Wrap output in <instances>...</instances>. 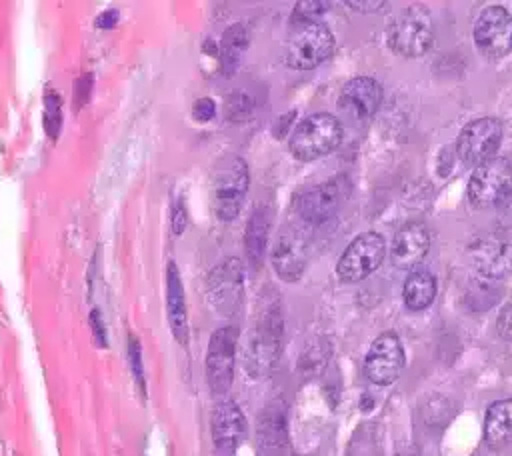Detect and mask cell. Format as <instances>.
<instances>
[{
  "label": "cell",
  "mask_w": 512,
  "mask_h": 456,
  "mask_svg": "<svg viewBox=\"0 0 512 456\" xmlns=\"http://www.w3.org/2000/svg\"><path fill=\"white\" fill-rule=\"evenodd\" d=\"M484 440L490 448H504L512 442V398L496 400L484 416Z\"/></svg>",
  "instance_id": "ffe728a7"
},
{
  "label": "cell",
  "mask_w": 512,
  "mask_h": 456,
  "mask_svg": "<svg viewBox=\"0 0 512 456\" xmlns=\"http://www.w3.org/2000/svg\"><path fill=\"white\" fill-rule=\"evenodd\" d=\"M404 348L394 332H382L372 344L364 360V374L376 386L392 384L404 368Z\"/></svg>",
  "instance_id": "5bb4252c"
},
{
  "label": "cell",
  "mask_w": 512,
  "mask_h": 456,
  "mask_svg": "<svg viewBox=\"0 0 512 456\" xmlns=\"http://www.w3.org/2000/svg\"><path fill=\"white\" fill-rule=\"evenodd\" d=\"M250 184L248 166L240 156H224L212 172V208L218 220H234L244 204V196Z\"/></svg>",
  "instance_id": "6da1fadb"
},
{
  "label": "cell",
  "mask_w": 512,
  "mask_h": 456,
  "mask_svg": "<svg viewBox=\"0 0 512 456\" xmlns=\"http://www.w3.org/2000/svg\"><path fill=\"white\" fill-rule=\"evenodd\" d=\"M470 260L486 278L498 280L508 276L512 272V236L490 232L476 238L470 246Z\"/></svg>",
  "instance_id": "9a60e30c"
},
{
  "label": "cell",
  "mask_w": 512,
  "mask_h": 456,
  "mask_svg": "<svg viewBox=\"0 0 512 456\" xmlns=\"http://www.w3.org/2000/svg\"><path fill=\"white\" fill-rule=\"evenodd\" d=\"M342 142V124L334 114L316 112L298 122L290 136V152L302 160H318Z\"/></svg>",
  "instance_id": "7a4b0ae2"
},
{
  "label": "cell",
  "mask_w": 512,
  "mask_h": 456,
  "mask_svg": "<svg viewBox=\"0 0 512 456\" xmlns=\"http://www.w3.org/2000/svg\"><path fill=\"white\" fill-rule=\"evenodd\" d=\"M216 114V104L210 98H200L192 106V116L196 122H210Z\"/></svg>",
  "instance_id": "f1b7e54d"
},
{
  "label": "cell",
  "mask_w": 512,
  "mask_h": 456,
  "mask_svg": "<svg viewBox=\"0 0 512 456\" xmlns=\"http://www.w3.org/2000/svg\"><path fill=\"white\" fill-rule=\"evenodd\" d=\"M286 442L284 418L280 410L268 408L258 418V444L268 456H280Z\"/></svg>",
  "instance_id": "603a6c76"
},
{
  "label": "cell",
  "mask_w": 512,
  "mask_h": 456,
  "mask_svg": "<svg viewBox=\"0 0 512 456\" xmlns=\"http://www.w3.org/2000/svg\"><path fill=\"white\" fill-rule=\"evenodd\" d=\"M428 248H430L428 230L418 222H410V224H404L394 234L392 246H390V260L396 268L414 270L426 256Z\"/></svg>",
  "instance_id": "e0dca14e"
},
{
  "label": "cell",
  "mask_w": 512,
  "mask_h": 456,
  "mask_svg": "<svg viewBox=\"0 0 512 456\" xmlns=\"http://www.w3.org/2000/svg\"><path fill=\"white\" fill-rule=\"evenodd\" d=\"M242 262L238 258H226L208 276V300L214 310L224 316H234L242 308Z\"/></svg>",
  "instance_id": "4fadbf2b"
},
{
  "label": "cell",
  "mask_w": 512,
  "mask_h": 456,
  "mask_svg": "<svg viewBox=\"0 0 512 456\" xmlns=\"http://www.w3.org/2000/svg\"><path fill=\"white\" fill-rule=\"evenodd\" d=\"M186 218H188V216H186L184 204H182V202H176V206H174V210H172V232H174V234H182V232L186 230V224H188Z\"/></svg>",
  "instance_id": "4dcf8cb0"
},
{
  "label": "cell",
  "mask_w": 512,
  "mask_h": 456,
  "mask_svg": "<svg viewBox=\"0 0 512 456\" xmlns=\"http://www.w3.org/2000/svg\"><path fill=\"white\" fill-rule=\"evenodd\" d=\"M384 256V238L378 232H362L342 252L336 264V272L344 282H360L382 264Z\"/></svg>",
  "instance_id": "52a82bcc"
},
{
  "label": "cell",
  "mask_w": 512,
  "mask_h": 456,
  "mask_svg": "<svg viewBox=\"0 0 512 456\" xmlns=\"http://www.w3.org/2000/svg\"><path fill=\"white\" fill-rule=\"evenodd\" d=\"M248 48V32L244 24H232L226 28L220 40V60L226 72H234Z\"/></svg>",
  "instance_id": "cb8c5ba5"
},
{
  "label": "cell",
  "mask_w": 512,
  "mask_h": 456,
  "mask_svg": "<svg viewBox=\"0 0 512 456\" xmlns=\"http://www.w3.org/2000/svg\"><path fill=\"white\" fill-rule=\"evenodd\" d=\"M268 232H270V210L266 206H256L250 214V220L246 224L244 232V246L250 262L254 266L260 264L266 252L268 244Z\"/></svg>",
  "instance_id": "7402d4cb"
},
{
  "label": "cell",
  "mask_w": 512,
  "mask_h": 456,
  "mask_svg": "<svg viewBox=\"0 0 512 456\" xmlns=\"http://www.w3.org/2000/svg\"><path fill=\"white\" fill-rule=\"evenodd\" d=\"M502 140V124L496 118L484 116L468 122L456 140V154L462 162L480 166L494 158Z\"/></svg>",
  "instance_id": "8fae6325"
},
{
  "label": "cell",
  "mask_w": 512,
  "mask_h": 456,
  "mask_svg": "<svg viewBox=\"0 0 512 456\" xmlns=\"http://www.w3.org/2000/svg\"><path fill=\"white\" fill-rule=\"evenodd\" d=\"M270 260L274 272L284 282H294L302 276L308 262V234L298 224L284 226L272 246Z\"/></svg>",
  "instance_id": "7c38bea8"
},
{
  "label": "cell",
  "mask_w": 512,
  "mask_h": 456,
  "mask_svg": "<svg viewBox=\"0 0 512 456\" xmlns=\"http://www.w3.org/2000/svg\"><path fill=\"white\" fill-rule=\"evenodd\" d=\"M386 42L398 56H424L434 44V24L430 12L422 6H410L400 12L388 26Z\"/></svg>",
  "instance_id": "3957f363"
},
{
  "label": "cell",
  "mask_w": 512,
  "mask_h": 456,
  "mask_svg": "<svg viewBox=\"0 0 512 456\" xmlns=\"http://www.w3.org/2000/svg\"><path fill=\"white\" fill-rule=\"evenodd\" d=\"M346 6L352 10H358L362 14H372V12L386 8L388 4L384 0H370V2H346Z\"/></svg>",
  "instance_id": "1f68e13d"
},
{
  "label": "cell",
  "mask_w": 512,
  "mask_h": 456,
  "mask_svg": "<svg viewBox=\"0 0 512 456\" xmlns=\"http://www.w3.org/2000/svg\"><path fill=\"white\" fill-rule=\"evenodd\" d=\"M334 52V36L322 22L294 24L286 40V64L296 70H312Z\"/></svg>",
  "instance_id": "277c9868"
},
{
  "label": "cell",
  "mask_w": 512,
  "mask_h": 456,
  "mask_svg": "<svg viewBox=\"0 0 512 456\" xmlns=\"http://www.w3.org/2000/svg\"><path fill=\"white\" fill-rule=\"evenodd\" d=\"M128 354H130V364H132V374H134V380L138 382L140 390L144 392V370H142V360H140V346L134 338H130V344H128Z\"/></svg>",
  "instance_id": "83f0119b"
},
{
  "label": "cell",
  "mask_w": 512,
  "mask_h": 456,
  "mask_svg": "<svg viewBox=\"0 0 512 456\" xmlns=\"http://www.w3.org/2000/svg\"><path fill=\"white\" fill-rule=\"evenodd\" d=\"M474 44L490 60H500L512 50V14L502 6L484 8L474 22Z\"/></svg>",
  "instance_id": "ba28073f"
},
{
  "label": "cell",
  "mask_w": 512,
  "mask_h": 456,
  "mask_svg": "<svg viewBox=\"0 0 512 456\" xmlns=\"http://www.w3.org/2000/svg\"><path fill=\"white\" fill-rule=\"evenodd\" d=\"M348 190L350 184L344 176L330 178L302 192L296 200V212L306 224H324L340 210Z\"/></svg>",
  "instance_id": "9c48e42d"
},
{
  "label": "cell",
  "mask_w": 512,
  "mask_h": 456,
  "mask_svg": "<svg viewBox=\"0 0 512 456\" xmlns=\"http://www.w3.org/2000/svg\"><path fill=\"white\" fill-rule=\"evenodd\" d=\"M116 22H118V12H116V10H106V12H102V14L96 18V26H98V28H104V30L114 28Z\"/></svg>",
  "instance_id": "d6a6232c"
},
{
  "label": "cell",
  "mask_w": 512,
  "mask_h": 456,
  "mask_svg": "<svg viewBox=\"0 0 512 456\" xmlns=\"http://www.w3.org/2000/svg\"><path fill=\"white\" fill-rule=\"evenodd\" d=\"M238 330L224 326L212 332L206 350V380L214 394L230 390L234 380V356H236Z\"/></svg>",
  "instance_id": "30bf717a"
},
{
  "label": "cell",
  "mask_w": 512,
  "mask_h": 456,
  "mask_svg": "<svg viewBox=\"0 0 512 456\" xmlns=\"http://www.w3.org/2000/svg\"><path fill=\"white\" fill-rule=\"evenodd\" d=\"M382 86L370 76H356L348 80L338 96V106L348 116L364 120L372 116L382 102Z\"/></svg>",
  "instance_id": "2e32d148"
},
{
  "label": "cell",
  "mask_w": 512,
  "mask_h": 456,
  "mask_svg": "<svg viewBox=\"0 0 512 456\" xmlns=\"http://www.w3.org/2000/svg\"><path fill=\"white\" fill-rule=\"evenodd\" d=\"M166 310H168V324L174 338L180 344H188L186 296H184L182 280L174 262H170L166 268Z\"/></svg>",
  "instance_id": "d6986e66"
},
{
  "label": "cell",
  "mask_w": 512,
  "mask_h": 456,
  "mask_svg": "<svg viewBox=\"0 0 512 456\" xmlns=\"http://www.w3.org/2000/svg\"><path fill=\"white\" fill-rule=\"evenodd\" d=\"M282 344V316L278 306L268 304L258 314L248 348H246V368L254 374H266L272 370Z\"/></svg>",
  "instance_id": "5b68a950"
},
{
  "label": "cell",
  "mask_w": 512,
  "mask_h": 456,
  "mask_svg": "<svg viewBox=\"0 0 512 456\" xmlns=\"http://www.w3.org/2000/svg\"><path fill=\"white\" fill-rule=\"evenodd\" d=\"M402 298H404V304L414 312L428 308L436 298L434 274L424 268H414L404 280Z\"/></svg>",
  "instance_id": "44dd1931"
},
{
  "label": "cell",
  "mask_w": 512,
  "mask_h": 456,
  "mask_svg": "<svg viewBox=\"0 0 512 456\" xmlns=\"http://www.w3.org/2000/svg\"><path fill=\"white\" fill-rule=\"evenodd\" d=\"M252 108H254V102L244 90H236L226 98V118L228 120L242 122V120L250 118Z\"/></svg>",
  "instance_id": "d4e9b609"
},
{
  "label": "cell",
  "mask_w": 512,
  "mask_h": 456,
  "mask_svg": "<svg viewBox=\"0 0 512 456\" xmlns=\"http://www.w3.org/2000/svg\"><path fill=\"white\" fill-rule=\"evenodd\" d=\"M330 4L328 2H298L294 6V16L292 20L296 24H302V22H318L316 16L324 14V10L328 8Z\"/></svg>",
  "instance_id": "484cf974"
},
{
  "label": "cell",
  "mask_w": 512,
  "mask_h": 456,
  "mask_svg": "<svg viewBox=\"0 0 512 456\" xmlns=\"http://www.w3.org/2000/svg\"><path fill=\"white\" fill-rule=\"evenodd\" d=\"M496 330H498V334H500L504 340L512 342V302L506 304V306L498 312Z\"/></svg>",
  "instance_id": "f546056e"
},
{
  "label": "cell",
  "mask_w": 512,
  "mask_h": 456,
  "mask_svg": "<svg viewBox=\"0 0 512 456\" xmlns=\"http://www.w3.org/2000/svg\"><path fill=\"white\" fill-rule=\"evenodd\" d=\"M90 320H92V326H94V332H96V336H98L100 344H106V336H104V328H102L100 318H98V310H94V312H92Z\"/></svg>",
  "instance_id": "836d02e7"
},
{
  "label": "cell",
  "mask_w": 512,
  "mask_h": 456,
  "mask_svg": "<svg viewBox=\"0 0 512 456\" xmlns=\"http://www.w3.org/2000/svg\"><path fill=\"white\" fill-rule=\"evenodd\" d=\"M246 436V418L236 402H222L212 414V438L218 448H236Z\"/></svg>",
  "instance_id": "ac0fdd59"
},
{
  "label": "cell",
  "mask_w": 512,
  "mask_h": 456,
  "mask_svg": "<svg viewBox=\"0 0 512 456\" xmlns=\"http://www.w3.org/2000/svg\"><path fill=\"white\" fill-rule=\"evenodd\" d=\"M44 122H46V130L52 138L58 136V128H60V122H62V116H60V104L56 102L54 96H48L46 98V114H44Z\"/></svg>",
  "instance_id": "4316f807"
},
{
  "label": "cell",
  "mask_w": 512,
  "mask_h": 456,
  "mask_svg": "<svg viewBox=\"0 0 512 456\" xmlns=\"http://www.w3.org/2000/svg\"><path fill=\"white\" fill-rule=\"evenodd\" d=\"M512 194V162L494 156L472 172L468 180V200L476 208H494Z\"/></svg>",
  "instance_id": "8992f818"
}]
</instances>
